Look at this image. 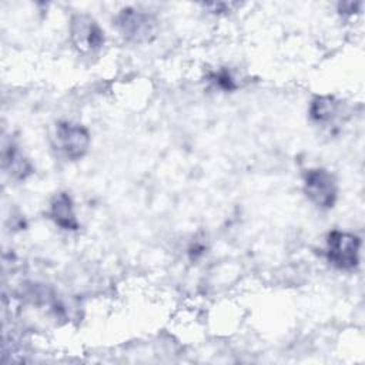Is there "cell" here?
I'll list each match as a JSON object with an SVG mask.
<instances>
[{
  "label": "cell",
  "instance_id": "obj_7",
  "mask_svg": "<svg viewBox=\"0 0 365 365\" xmlns=\"http://www.w3.org/2000/svg\"><path fill=\"white\" fill-rule=\"evenodd\" d=\"M47 214H48V218L61 230L77 231L80 228V222L74 211L73 200L66 191L56 192L51 197Z\"/></svg>",
  "mask_w": 365,
  "mask_h": 365
},
{
  "label": "cell",
  "instance_id": "obj_8",
  "mask_svg": "<svg viewBox=\"0 0 365 365\" xmlns=\"http://www.w3.org/2000/svg\"><path fill=\"white\" fill-rule=\"evenodd\" d=\"M1 163H3V170L9 174V177L17 181H24L34 173V168L30 160L13 143L4 145L3 154H1Z\"/></svg>",
  "mask_w": 365,
  "mask_h": 365
},
{
  "label": "cell",
  "instance_id": "obj_4",
  "mask_svg": "<svg viewBox=\"0 0 365 365\" xmlns=\"http://www.w3.org/2000/svg\"><path fill=\"white\" fill-rule=\"evenodd\" d=\"M307 198L321 210H329L338 198V182L335 175L321 167L308 168L302 175Z\"/></svg>",
  "mask_w": 365,
  "mask_h": 365
},
{
  "label": "cell",
  "instance_id": "obj_6",
  "mask_svg": "<svg viewBox=\"0 0 365 365\" xmlns=\"http://www.w3.org/2000/svg\"><path fill=\"white\" fill-rule=\"evenodd\" d=\"M308 114L309 120L314 124L324 128H331L335 127L336 123L342 118L344 106L342 101H339L334 96H315L309 103Z\"/></svg>",
  "mask_w": 365,
  "mask_h": 365
},
{
  "label": "cell",
  "instance_id": "obj_1",
  "mask_svg": "<svg viewBox=\"0 0 365 365\" xmlns=\"http://www.w3.org/2000/svg\"><path fill=\"white\" fill-rule=\"evenodd\" d=\"M113 24L118 34L133 44H145L153 41L160 29V21L153 13L134 7L121 9L114 16Z\"/></svg>",
  "mask_w": 365,
  "mask_h": 365
},
{
  "label": "cell",
  "instance_id": "obj_2",
  "mask_svg": "<svg viewBox=\"0 0 365 365\" xmlns=\"http://www.w3.org/2000/svg\"><path fill=\"white\" fill-rule=\"evenodd\" d=\"M361 238L355 234L332 230L327 235L325 257L328 262L341 271H354L359 265Z\"/></svg>",
  "mask_w": 365,
  "mask_h": 365
},
{
  "label": "cell",
  "instance_id": "obj_9",
  "mask_svg": "<svg viewBox=\"0 0 365 365\" xmlns=\"http://www.w3.org/2000/svg\"><path fill=\"white\" fill-rule=\"evenodd\" d=\"M208 80L215 88L222 91H234L238 88V84L228 68H220L217 71H212L208 76Z\"/></svg>",
  "mask_w": 365,
  "mask_h": 365
},
{
  "label": "cell",
  "instance_id": "obj_10",
  "mask_svg": "<svg viewBox=\"0 0 365 365\" xmlns=\"http://www.w3.org/2000/svg\"><path fill=\"white\" fill-rule=\"evenodd\" d=\"M361 6V3H341L339 4V11L341 13H344V14H352V13H355V9L356 7H359Z\"/></svg>",
  "mask_w": 365,
  "mask_h": 365
},
{
  "label": "cell",
  "instance_id": "obj_5",
  "mask_svg": "<svg viewBox=\"0 0 365 365\" xmlns=\"http://www.w3.org/2000/svg\"><path fill=\"white\" fill-rule=\"evenodd\" d=\"M68 34L73 47L81 54L100 51L106 41L100 24L91 16L84 13H77L70 19Z\"/></svg>",
  "mask_w": 365,
  "mask_h": 365
},
{
  "label": "cell",
  "instance_id": "obj_3",
  "mask_svg": "<svg viewBox=\"0 0 365 365\" xmlns=\"http://www.w3.org/2000/svg\"><path fill=\"white\" fill-rule=\"evenodd\" d=\"M90 141L88 130L78 123L58 121L54 127L53 147L66 160H81L90 148Z\"/></svg>",
  "mask_w": 365,
  "mask_h": 365
}]
</instances>
